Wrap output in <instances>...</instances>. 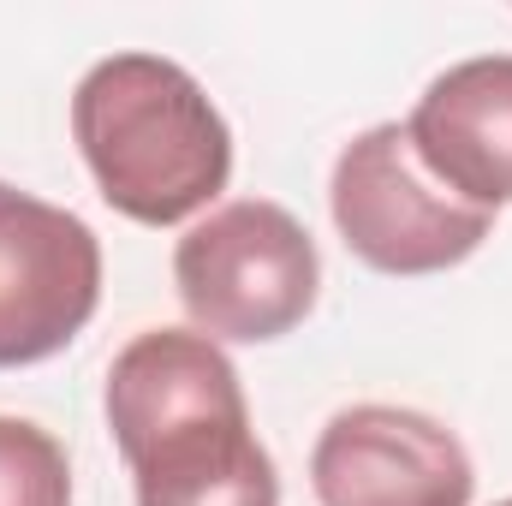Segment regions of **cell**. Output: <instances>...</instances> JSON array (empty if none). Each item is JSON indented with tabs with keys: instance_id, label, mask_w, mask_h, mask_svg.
Listing matches in <instances>:
<instances>
[{
	"instance_id": "1",
	"label": "cell",
	"mask_w": 512,
	"mask_h": 506,
	"mask_svg": "<svg viewBox=\"0 0 512 506\" xmlns=\"http://www.w3.org/2000/svg\"><path fill=\"white\" fill-rule=\"evenodd\" d=\"M108 429L137 506H280L233 358L197 328H149L108 370Z\"/></svg>"
},
{
	"instance_id": "2",
	"label": "cell",
	"mask_w": 512,
	"mask_h": 506,
	"mask_svg": "<svg viewBox=\"0 0 512 506\" xmlns=\"http://www.w3.org/2000/svg\"><path fill=\"white\" fill-rule=\"evenodd\" d=\"M72 137L108 209L137 227H179L233 179V131L221 108L161 54L96 60L72 96Z\"/></svg>"
},
{
	"instance_id": "3",
	"label": "cell",
	"mask_w": 512,
	"mask_h": 506,
	"mask_svg": "<svg viewBox=\"0 0 512 506\" xmlns=\"http://www.w3.org/2000/svg\"><path fill=\"white\" fill-rule=\"evenodd\" d=\"M173 286L215 346H268L292 334L322 292V256L304 221L268 197L209 209L173 251Z\"/></svg>"
},
{
	"instance_id": "4",
	"label": "cell",
	"mask_w": 512,
	"mask_h": 506,
	"mask_svg": "<svg viewBox=\"0 0 512 506\" xmlns=\"http://www.w3.org/2000/svg\"><path fill=\"white\" fill-rule=\"evenodd\" d=\"M328 209H334V227H340L346 251L358 262H370L376 274H399V280L459 268L495 233L489 209L459 203L447 185H435L423 173V161H417L399 120L358 131L340 149Z\"/></svg>"
},
{
	"instance_id": "5",
	"label": "cell",
	"mask_w": 512,
	"mask_h": 506,
	"mask_svg": "<svg viewBox=\"0 0 512 506\" xmlns=\"http://www.w3.org/2000/svg\"><path fill=\"white\" fill-rule=\"evenodd\" d=\"M102 304V239L0 179V370L66 352Z\"/></svg>"
},
{
	"instance_id": "6",
	"label": "cell",
	"mask_w": 512,
	"mask_h": 506,
	"mask_svg": "<svg viewBox=\"0 0 512 506\" xmlns=\"http://www.w3.org/2000/svg\"><path fill=\"white\" fill-rule=\"evenodd\" d=\"M322 506H471L477 471L465 441L411 405H346L310 453Z\"/></svg>"
},
{
	"instance_id": "7",
	"label": "cell",
	"mask_w": 512,
	"mask_h": 506,
	"mask_svg": "<svg viewBox=\"0 0 512 506\" xmlns=\"http://www.w3.org/2000/svg\"><path fill=\"white\" fill-rule=\"evenodd\" d=\"M405 137L435 185L471 209L512 203V54H477L429 78Z\"/></svg>"
},
{
	"instance_id": "8",
	"label": "cell",
	"mask_w": 512,
	"mask_h": 506,
	"mask_svg": "<svg viewBox=\"0 0 512 506\" xmlns=\"http://www.w3.org/2000/svg\"><path fill=\"white\" fill-rule=\"evenodd\" d=\"M0 506H72L66 447L24 417H0Z\"/></svg>"
},
{
	"instance_id": "9",
	"label": "cell",
	"mask_w": 512,
	"mask_h": 506,
	"mask_svg": "<svg viewBox=\"0 0 512 506\" xmlns=\"http://www.w3.org/2000/svg\"><path fill=\"white\" fill-rule=\"evenodd\" d=\"M501 506H512V501H501Z\"/></svg>"
}]
</instances>
